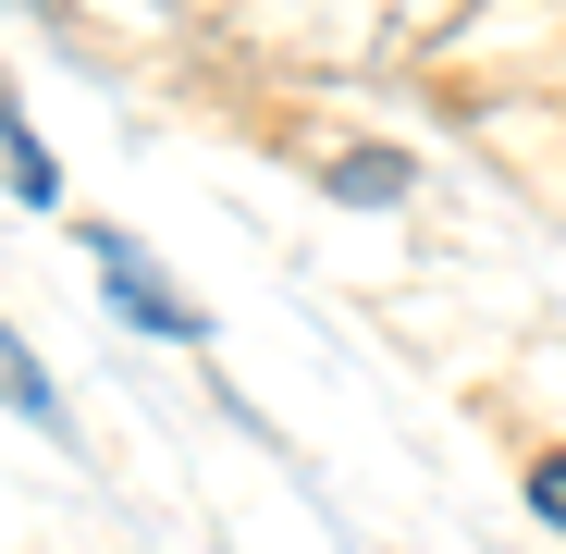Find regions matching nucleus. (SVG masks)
<instances>
[{"label":"nucleus","instance_id":"4","mask_svg":"<svg viewBox=\"0 0 566 554\" xmlns=\"http://www.w3.org/2000/svg\"><path fill=\"white\" fill-rule=\"evenodd\" d=\"M321 185H333L345 210H407V148H345Z\"/></svg>","mask_w":566,"mask_h":554},{"label":"nucleus","instance_id":"5","mask_svg":"<svg viewBox=\"0 0 566 554\" xmlns=\"http://www.w3.org/2000/svg\"><path fill=\"white\" fill-rule=\"evenodd\" d=\"M530 518L566 530V456H542V469H530Z\"/></svg>","mask_w":566,"mask_h":554},{"label":"nucleus","instance_id":"1","mask_svg":"<svg viewBox=\"0 0 566 554\" xmlns=\"http://www.w3.org/2000/svg\"><path fill=\"white\" fill-rule=\"evenodd\" d=\"M86 259H99V309H112L124 333H148V345H198V333H210V309L160 271L148 234H112V222H99V234H86Z\"/></svg>","mask_w":566,"mask_h":554},{"label":"nucleus","instance_id":"6","mask_svg":"<svg viewBox=\"0 0 566 554\" xmlns=\"http://www.w3.org/2000/svg\"><path fill=\"white\" fill-rule=\"evenodd\" d=\"M0 13H50V0H0Z\"/></svg>","mask_w":566,"mask_h":554},{"label":"nucleus","instance_id":"3","mask_svg":"<svg viewBox=\"0 0 566 554\" xmlns=\"http://www.w3.org/2000/svg\"><path fill=\"white\" fill-rule=\"evenodd\" d=\"M0 407H13L25 431H62V383L38 369V345H25L13 321H0Z\"/></svg>","mask_w":566,"mask_h":554},{"label":"nucleus","instance_id":"2","mask_svg":"<svg viewBox=\"0 0 566 554\" xmlns=\"http://www.w3.org/2000/svg\"><path fill=\"white\" fill-rule=\"evenodd\" d=\"M0 185H13L25 210H62V160H50V136H38L13 100H0Z\"/></svg>","mask_w":566,"mask_h":554}]
</instances>
